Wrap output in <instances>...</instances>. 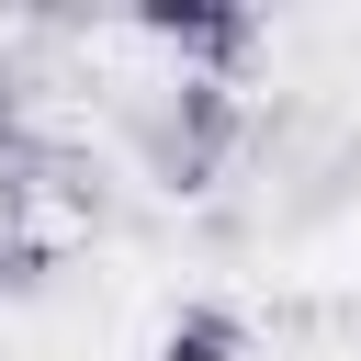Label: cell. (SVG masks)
Returning <instances> with one entry per match:
<instances>
[{
    "mask_svg": "<svg viewBox=\"0 0 361 361\" xmlns=\"http://www.w3.org/2000/svg\"><path fill=\"white\" fill-rule=\"evenodd\" d=\"M147 34H158V45H180V56H237V45H248V23H237V11H147Z\"/></svg>",
    "mask_w": 361,
    "mask_h": 361,
    "instance_id": "6da1fadb",
    "label": "cell"
},
{
    "mask_svg": "<svg viewBox=\"0 0 361 361\" xmlns=\"http://www.w3.org/2000/svg\"><path fill=\"white\" fill-rule=\"evenodd\" d=\"M237 316L226 305H192V316H169V338H158V361H237Z\"/></svg>",
    "mask_w": 361,
    "mask_h": 361,
    "instance_id": "7a4b0ae2",
    "label": "cell"
}]
</instances>
